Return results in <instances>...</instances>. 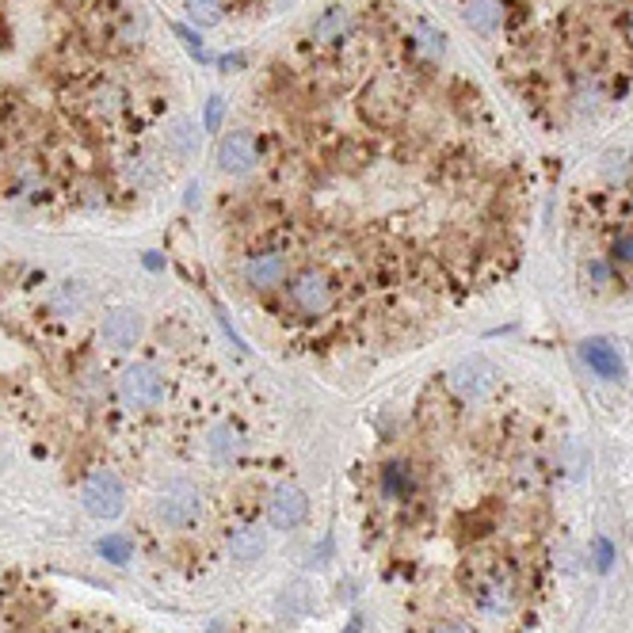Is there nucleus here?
I'll use <instances>...</instances> for the list:
<instances>
[{
    "instance_id": "9b49d317",
    "label": "nucleus",
    "mask_w": 633,
    "mask_h": 633,
    "mask_svg": "<svg viewBox=\"0 0 633 633\" xmlns=\"http://www.w3.org/2000/svg\"><path fill=\"white\" fill-rule=\"evenodd\" d=\"M264 550H268V538H264V531H256V527H240L229 538V553H233V561H240V565L259 561Z\"/></svg>"
},
{
    "instance_id": "f3484780",
    "label": "nucleus",
    "mask_w": 633,
    "mask_h": 633,
    "mask_svg": "<svg viewBox=\"0 0 633 633\" xmlns=\"http://www.w3.org/2000/svg\"><path fill=\"white\" fill-rule=\"evenodd\" d=\"M210 451H214V462H229L237 454V435L233 427H218L214 439H210Z\"/></svg>"
},
{
    "instance_id": "1a4fd4ad",
    "label": "nucleus",
    "mask_w": 633,
    "mask_h": 633,
    "mask_svg": "<svg viewBox=\"0 0 633 633\" xmlns=\"http://www.w3.org/2000/svg\"><path fill=\"white\" fill-rule=\"evenodd\" d=\"M290 297H294V306L297 309H306V313H325L332 306V287H328V278L325 275H316V271H306V275H297L294 278V287H290Z\"/></svg>"
},
{
    "instance_id": "ddd939ff",
    "label": "nucleus",
    "mask_w": 633,
    "mask_h": 633,
    "mask_svg": "<svg viewBox=\"0 0 633 633\" xmlns=\"http://www.w3.org/2000/svg\"><path fill=\"white\" fill-rule=\"evenodd\" d=\"M278 610L287 614V618H306V614L313 610V595L306 584H290L283 591V599H278Z\"/></svg>"
},
{
    "instance_id": "423d86ee",
    "label": "nucleus",
    "mask_w": 633,
    "mask_h": 633,
    "mask_svg": "<svg viewBox=\"0 0 633 633\" xmlns=\"http://www.w3.org/2000/svg\"><path fill=\"white\" fill-rule=\"evenodd\" d=\"M580 359H584L599 378H607V382H622V378H626V359H622V351H618V344L607 340V336H588V340L580 344Z\"/></svg>"
},
{
    "instance_id": "a211bd4d",
    "label": "nucleus",
    "mask_w": 633,
    "mask_h": 633,
    "mask_svg": "<svg viewBox=\"0 0 633 633\" xmlns=\"http://www.w3.org/2000/svg\"><path fill=\"white\" fill-rule=\"evenodd\" d=\"M172 31H176L180 39H183V46H188V54H191L195 62H207V58H210V54H207V46H202V39H199V34H195L191 27H183V24H176Z\"/></svg>"
},
{
    "instance_id": "b1692460",
    "label": "nucleus",
    "mask_w": 633,
    "mask_h": 633,
    "mask_svg": "<svg viewBox=\"0 0 633 633\" xmlns=\"http://www.w3.org/2000/svg\"><path fill=\"white\" fill-rule=\"evenodd\" d=\"M245 65V54H226V58H221V69H240Z\"/></svg>"
},
{
    "instance_id": "4468645a",
    "label": "nucleus",
    "mask_w": 633,
    "mask_h": 633,
    "mask_svg": "<svg viewBox=\"0 0 633 633\" xmlns=\"http://www.w3.org/2000/svg\"><path fill=\"white\" fill-rule=\"evenodd\" d=\"M188 15L195 27H218L226 15V0H188Z\"/></svg>"
},
{
    "instance_id": "7ed1b4c3",
    "label": "nucleus",
    "mask_w": 633,
    "mask_h": 633,
    "mask_svg": "<svg viewBox=\"0 0 633 633\" xmlns=\"http://www.w3.org/2000/svg\"><path fill=\"white\" fill-rule=\"evenodd\" d=\"M202 511V496L191 485H169L157 500V519L172 531H188Z\"/></svg>"
},
{
    "instance_id": "dca6fc26",
    "label": "nucleus",
    "mask_w": 633,
    "mask_h": 633,
    "mask_svg": "<svg viewBox=\"0 0 633 633\" xmlns=\"http://www.w3.org/2000/svg\"><path fill=\"white\" fill-rule=\"evenodd\" d=\"M100 557L103 561H111V565H126L130 561V553H134V542L130 538H122V534H107V538H100Z\"/></svg>"
},
{
    "instance_id": "412c9836",
    "label": "nucleus",
    "mask_w": 633,
    "mask_h": 633,
    "mask_svg": "<svg viewBox=\"0 0 633 633\" xmlns=\"http://www.w3.org/2000/svg\"><path fill=\"white\" fill-rule=\"evenodd\" d=\"M420 39H424V50L427 54H443V31H435V27H427V24H420Z\"/></svg>"
},
{
    "instance_id": "6e6552de",
    "label": "nucleus",
    "mask_w": 633,
    "mask_h": 633,
    "mask_svg": "<svg viewBox=\"0 0 633 633\" xmlns=\"http://www.w3.org/2000/svg\"><path fill=\"white\" fill-rule=\"evenodd\" d=\"M306 515H309V500L302 489H294V485H278L268 500V519H271V527L278 531H294L297 523H306Z\"/></svg>"
},
{
    "instance_id": "2eb2a0df",
    "label": "nucleus",
    "mask_w": 633,
    "mask_h": 633,
    "mask_svg": "<svg viewBox=\"0 0 633 633\" xmlns=\"http://www.w3.org/2000/svg\"><path fill=\"white\" fill-rule=\"evenodd\" d=\"M465 20H470V27H477V31H496V24H500V5H496V0H470V8H465Z\"/></svg>"
},
{
    "instance_id": "39448f33",
    "label": "nucleus",
    "mask_w": 633,
    "mask_h": 633,
    "mask_svg": "<svg viewBox=\"0 0 633 633\" xmlns=\"http://www.w3.org/2000/svg\"><path fill=\"white\" fill-rule=\"evenodd\" d=\"M218 164H221V172H229V176H248L259 164L256 138L248 134V130L226 134V138H221V145H218Z\"/></svg>"
},
{
    "instance_id": "bb28decb",
    "label": "nucleus",
    "mask_w": 633,
    "mask_h": 633,
    "mask_svg": "<svg viewBox=\"0 0 633 633\" xmlns=\"http://www.w3.org/2000/svg\"><path fill=\"white\" fill-rule=\"evenodd\" d=\"M359 629H363V622H359V618H351V626H347V633H359Z\"/></svg>"
},
{
    "instance_id": "0eeeda50",
    "label": "nucleus",
    "mask_w": 633,
    "mask_h": 633,
    "mask_svg": "<svg viewBox=\"0 0 633 633\" xmlns=\"http://www.w3.org/2000/svg\"><path fill=\"white\" fill-rule=\"evenodd\" d=\"M100 336H103V344L111 351H130V347L141 340V313L130 309V306L111 309L103 316V325H100Z\"/></svg>"
},
{
    "instance_id": "9d476101",
    "label": "nucleus",
    "mask_w": 633,
    "mask_h": 633,
    "mask_svg": "<svg viewBox=\"0 0 633 633\" xmlns=\"http://www.w3.org/2000/svg\"><path fill=\"white\" fill-rule=\"evenodd\" d=\"M245 278H248V287H256V290H271V287H278L287 278V259L278 252H259V256L248 259Z\"/></svg>"
},
{
    "instance_id": "f03ea898",
    "label": "nucleus",
    "mask_w": 633,
    "mask_h": 633,
    "mask_svg": "<svg viewBox=\"0 0 633 633\" xmlns=\"http://www.w3.org/2000/svg\"><path fill=\"white\" fill-rule=\"evenodd\" d=\"M119 394H122L126 404H134V408H153V404H161V401H164V378H161V370L149 366V363L126 366L122 378H119Z\"/></svg>"
},
{
    "instance_id": "20e7f679",
    "label": "nucleus",
    "mask_w": 633,
    "mask_h": 633,
    "mask_svg": "<svg viewBox=\"0 0 633 633\" xmlns=\"http://www.w3.org/2000/svg\"><path fill=\"white\" fill-rule=\"evenodd\" d=\"M451 385H454L458 397L481 401V397H485L489 389L496 385V370H492V363H485L481 355H470V359H462V363L451 370Z\"/></svg>"
},
{
    "instance_id": "6ab92c4d",
    "label": "nucleus",
    "mask_w": 633,
    "mask_h": 633,
    "mask_svg": "<svg viewBox=\"0 0 633 633\" xmlns=\"http://www.w3.org/2000/svg\"><path fill=\"white\" fill-rule=\"evenodd\" d=\"M385 492L389 496H404L408 492V470H404V465H389V470H385Z\"/></svg>"
},
{
    "instance_id": "4be33fe9",
    "label": "nucleus",
    "mask_w": 633,
    "mask_h": 633,
    "mask_svg": "<svg viewBox=\"0 0 633 633\" xmlns=\"http://www.w3.org/2000/svg\"><path fill=\"white\" fill-rule=\"evenodd\" d=\"M221 111H226L221 96H210L207 100V130H210V134H218V130H221Z\"/></svg>"
},
{
    "instance_id": "393cba45",
    "label": "nucleus",
    "mask_w": 633,
    "mask_h": 633,
    "mask_svg": "<svg viewBox=\"0 0 633 633\" xmlns=\"http://www.w3.org/2000/svg\"><path fill=\"white\" fill-rule=\"evenodd\" d=\"M591 278H599V283H603V278H607V268H603V264H591Z\"/></svg>"
},
{
    "instance_id": "f257e3e1",
    "label": "nucleus",
    "mask_w": 633,
    "mask_h": 633,
    "mask_svg": "<svg viewBox=\"0 0 633 633\" xmlns=\"http://www.w3.org/2000/svg\"><path fill=\"white\" fill-rule=\"evenodd\" d=\"M81 504L92 519H119L122 508H126V489H122V481L115 473H92L84 481V489H81Z\"/></svg>"
},
{
    "instance_id": "f8f14e48",
    "label": "nucleus",
    "mask_w": 633,
    "mask_h": 633,
    "mask_svg": "<svg viewBox=\"0 0 633 633\" xmlns=\"http://www.w3.org/2000/svg\"><path fill=\"white\" fill-rule=\"evenodd\" d=\"M347 27H351L347 12L344 8H328V12H321V20L313 24V39L316 43H340L347 34Z\"/></svg>"
},
{
    "instance_id": "a878e982",
    "label": "nucleus",
    "mask_w": 633,
    "mask_h": 633,
    "mask_svg": "<svg viewBox=\"0 0 633 633\" xmlns=\"http://www.w3.org/2000/svg\"><path fill=\"white\" fill-rule=\"evenodd\" d=\"M439 633H470V626H443Z\"/></svg>"
},
{
    "instance_id": "aec40b11",
    "label": "nucleus",
    "mask_w": 633,
    "mask_h": 633,
    "mask_svg": "<svg viewBox=\"0 0 633 633\" xmlns=\"http://www.w3.org/2000/svg\"><path fill=\"white\" fill-rule=\"evenodd\" d=\"M610 565H614V546L607 542V538H595V569L610 572Z\"/></svg>"
},
{
    "instance_id": "5701e85b",
    "label": "nucleus",
    "mask_w": 633,
    "mask_h": 633,
    "mask_svg": "<svg viewBox=\"0 0 633 633\" xmlns=\"http://www.w3.org/2000/svg\"><path fill=\"white\" fill-rule=\"evenodd\" d=\"M614 256L626 259V264H633V233H626V237L614 240Z\"/></svg>"
}]
</instances>
